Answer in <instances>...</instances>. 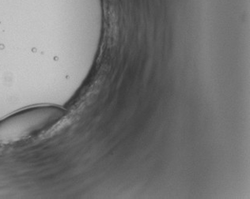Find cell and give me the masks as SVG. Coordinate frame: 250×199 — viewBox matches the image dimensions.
I'll use <instances>...</instances> for the list:
<instances>
[{"label":"cell","mask_w":250,"mask_h":199,"mask_svg":"<svg viewBox=\"0 0 250 199\" xmlns=\"http://www.w3.org/2000/svg\"><path fill=\"white\" fill-rule=\"evenodd\" d=\"M65 111L56 105L24 108L0 120V145H9L35 138L56 127Z\"/></svg>","instance_id":"obj_1"}]
</instances>
